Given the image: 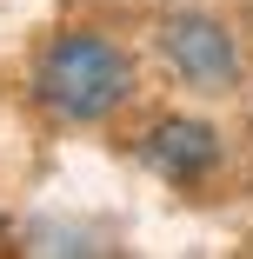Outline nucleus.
<instances>
[{
    "label": "nucleus",
    "instance_id": "7ed1b4c3",
    "mask_svg": "<svg viewBox=\"0 0 253 259\" xmlns=\"http://www.w3.org/2000/svg\"><path fill=\"white\" fill-rule=\"evenodd\" d=\"M140 160L160 180H173V186H193V180H207L220 166V133L207 120H160L140 140Z\"/></svg>",
    "mask_w": 253,
    "mask_h": 259
},
{
    "label": "nucleus",
    "instance_id": "f257e3e1",
    "mask_svg": "<svg viewBox=\"0 0 253 259\" xmlns=\"http://www.w3.org/2000/svg\"><path fill=\"white\" fill-rule=\"evenodd\" d=\"M133 93V60L107 33H60L33 67V100L67 126H100L127 107Z\"/></svg>",
    "mask_w": 253,
    "mask_h": 259
},
{
    "label": "nucleus",
    "instance_id": "f03ea898",
    "mask_svg": "<svg viewBox=\"0 0 253 259\" xmlns=\"http://www.w3.org/2000/svg\"><path fill=\"white\" fill-rule=\"evenodd\" d=\"M160 54H167V67H173L187 87H200V93H227V87L240 80V47H233V33H227L220 20H207V14L167 20V27H160Z\"/></svg>",
    "mask_w": 253,
    "mask_h": 259
}]
</instances>
